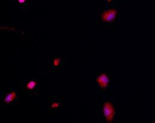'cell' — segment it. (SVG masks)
<instances>
[{
  "label": "cell",
  "instance_id": "6da1fadb",
  "mask_svg": "<svg viewBox=\"0 0 155 123\" xmlns=\"http://www.w3.org/2000/svg\"><path fill=\"white\" fill-rule=\"evenodd\" d=\"M104 115L107 121L111 122L113 120L115 115V109L113 105L108 101L105 102L104 104Z\"/></svg>",
  "mask_w": 155,
  "mask_h": 123
},
{
  "label": "cell",
  "instance_id": "7a4b0ae2",
  "mask_svg": "<svg viewBox=\"0 0 155 123\" xmlns=\"http://www.w3.org/2000/svg\"><path fill=\"white\" fill-rule=\"evenodd\" d=\"M117 11L115 9H109L104 11L101 14V19L107 22H113L117 16Z\"/></svg>",
  "mask_w": 155,
  "mask_h": 123
},
{
  "label": "cell",
  "instance_id": "3957f363",
  "mask_svg": "<svg viewBox=\"0 0 155 123\" xmlns=\"http://www.w3.org/2000/svg\"><path fill=\"white\" fill-rule=\"evenodd\" d=\"M97 81V83H98L99 86H100V88L103 89H105L109 85L110 78L107 74H105V73H102L98 76Z\"/></svg>",
  "mask_w": 155,
  "mask_h": 123
},
{
  "label": "cell",
  "instance_id": "277c9868",
  "mask_svg": "<svg viewBox=\"0 0 155 123\" xmlns=\"http://www.w3.org/2000/svg\"><path fill=\"white\" fill-rule=\"evenodd\" d=\"M16 97V93L14 92H12L8 94H7V95L6 96V97L4 99V102L7 104H9L15 99Z\"/></svg>",
  "mask_w": 155,
  "mask_h": 123
},
{
  "label": "cell",
  "instance_id": "5b68a950",
  "mask_svg": "<svg viewBox=\"0 0 155 123\" xmlns=\"http://www.w3.org/2000/svg\"><path fill=\"white\" fill-rule=\"evenodd\" d=\"M37 86V82L35 80H31L26 85V88L29 90H32Z\"/></svg>",
  "mask_w": 155,
  "mask_h": 123
},
{
  "label": "cell",
  "instance_id": "8992f818",
  "mask_svg": "<svg viewBox=\"0 0 155 123\" xmlns=\"http://www.w3.org/2000/svg\"><path fill=\"white\" fill-rule=\"evenodd\" d=\"M61 60L59 58H55L52 61V64H53V66H54V67H58L59 66L60 64H61Z\"/></svg>",
  "mask_w": 155,
  "mask_h": 123
},
{
  "label": "cell",
  "instance_id": "52a82bcc",
  "mask_svg": "<svg viewBox=\"0 0 155 123\" xmlns=\"http://www.w3.org/2000/svg\"><path fill=\"white\" fill-rule=\"evenodd\" d=\"M59 106V103H54L52 105V107L54 108H57Z\"/></svg>",
  "mask_w": 155,
  "mask_h": 123
},
{
  "label": "cell",
  "instance_id": "ba28073f",
  "mask_svg": "<svg viewBox=\"0 0 155 123\" xmlns=\"http://www.w3.org/2000/svg\"><path fill=\"white\" fill-rule=\"evenodd\" d=\"M18 1H19V2L22 4V3H24L25 1V0H18Z\"/></svg>",
  "mask_w": 155,
  "mask_h": 123
},
{
  "label": "cell",
  "instance_id": "9c48e42d",
  "mask_svg": "<svg viewBox=\"0 0 155 123\" xmlns=\"http://www.w3.org/2000/svg\"><path fill=\"white\" fill-rule=\"evenodd\" d=\"M107 1H108V3H110V1H111V0H107Z\"/></svg>",
  "mask_w": 155,
  "mask_h": 123
}]
</instances>
